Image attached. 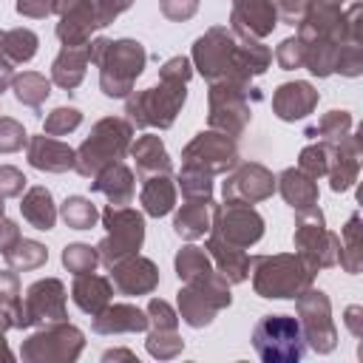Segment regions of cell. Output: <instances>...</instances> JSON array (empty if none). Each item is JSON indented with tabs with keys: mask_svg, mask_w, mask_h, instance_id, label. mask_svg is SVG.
Masks as SVG:
<instances>
[{
	"mask_svg": "<svg viewBox=\"0 0 363 363\" xmlns=\"http://www.w3.org/2000/svg\"><path fill=\"white\" fill-rule=\"evenodd\" d=\"M3 34H6V28H0V48H3Z\"/></svg>",
	"mask_w": 363,
	"mask_h": 363,
	"instance_id": "obj_61",
	"label": "cell"
},
{
	"mask_svg": "<svg viewBox=\"0 0 363 363\" xmlns=\"http://www.w3.org/2000/svg\"><path fill=\"white\" fill-rule=\"evenodd\" d=\"M60 261H62V267H65L71 275L96 272V267L102 264V261H99V250H96V247H91V244H82V241L65 244V247H62Z\"/></svg>",
	"mask_w": 363,
	"mask_h": 363,
	"instance_id": "obj_41",
	"label": "cell"
},
{
	"mask_svg": "<svg viewBox=\"0 0 363 363\" xmlns=\"http://www.w3.org/2000/svg\"><path fill=\"white\" fill-rule=\"evenodd\" d=\"M37 48H40V37L31 28L17 26V28H6L0 57L9 60L11 65H26L37 57Z\"/></svg>",
	"mask_w": 363,
	"mask_h": 363,
	"instance_id": "obj_35",
	"label": "cell"
},
{
	"mask_svg": "<svg viewBox=\"0 0 363 363\" xmlns=\"http://www.w3.org/2000/svg\"><path fill=\"white\" fill-rule=\"evenodd\" d=\"M0 306L11 315L14 329H20L23 320V295H20V278L17 269H0Z\"/></svg>",
	"mask_w": 363,
	"mask_h": 363,
	"instance_id": "obj_43",
	"label": "cell"
},
{
	"mask_svg": "<svg viewBox=\"0 0 363 363\" xmlns=\"http://www.w3.org/2000/svg\"><path fill=\"white\" fill-rule=\"evenodd\" d=\"M176 312H179V320H184L190 329H204L218 315V309L187 284H182L176 292Z\"/></svg>",
	"mask_w": 363,
	"mask_h": 363,
	"instance_id": "obj_32",
	"label": "cell"
},
{
	"mask_svg": "<svg viewBox=\"0 0 363 363\" xmlns=\"http://www.w3.org/2000/svg\"><path fill=\"white\" fill-rule=\"evenodd\" d=\"M354 128V119L346 108H335V111H326L315 125H309L303 130V136H309L312 142H323V145H337L343 142Z\"/></svg>",
	"mask_w": 363,
	"mask_h": 363,
	"instance_id": "obj_33",
	"label": "cell"
},
{
	"mask_svg": "<svg viewBox=\"0 0 363 363\" xmlns=\"http://www.w3.org/2000/svg\"><path fill=\"white\" fill-rule=\"evenodd\" d=\"M99 221L105 227L102 241L96 244L99 261L105 267H113L116 261L136 255L145 244V213L128 207V204H108L99 213Z\"/></svg>",
	"mask_w": 363,
	"mask_h": 363,
	"instance_id": "obj_7",
	"label": "cell"
},
{
	"mask_svg": "<svg viewBox=\"0 0 363 363\" xmlns=\"http://www.w3.org/2000/svg\"><path fill=\"white\" fill-rule=\"evenodd\" d=\"M193 71H199L207 82L216 79H252L247 62H244V45L241 37L230 26H210L204 34L196 37L190 48Z\"/></svg>",
	"mask_w": 363,
	"mask_h": 363,
	"instance_id": "obj_3",
	"label": "cell"
},
{
	"mask_svg": "<svg viewBox=\"0 0 363 363\" xmlns=\"http://www.w3.org/2000/svg\"><path fill=\"white\" fill-rule=\"evenodd\" d=\"M6 264L17 272H31V269H40L45 261H48V250L45 244L34 241V238H20L6 255Z\"/></svg>",
	"mask_w": 363,
	"mask_h": 363,
	"instance_id": "obj_39",
	"label": "cell"
},
{
	"mask_svg": "<svg viewBox=\"0 0 363 363\" xmlns=\"http://www.w3.org/2000/svg\"><path fill=\"white\" fill-rule=\"evenodd\" d=\"M295 315L301 323V335L306 349L315 354H332L337 349V326L332 320V301L323 289H303L295 298Z\"/></svg>",
	"mask_w": 363,
	"mask_h": 363,
	"instance_id": "obj_11",
	"label": "cell"
},
{
	"mask_svg": "<svg viewBox=\"0 0 363 363\" xmlns=\"http://www.w3.org/2000/svg\"><path fill=\"white\" fill-rule=\"evenodd\" d=\"M0 360H14V354H11V349H9V343H0Z\"/></svg>",
	"mask_w": 363,
	"mask_h": 363,
	"instance_id": "obj_59",
	"label": "cell"
},
{
	"mask_svg": "<svg viewBox=\"0 0 363 363\" xmlns=\"http://www.w3.org/2000/svg\"><path fill=\"white\" fill-rule=\"evenodd\" d=\"M176 199H179V190H176V179H173V176L159 173V176L142 179L139 204H142V213H145V216L162 218V216L173 213V210H176Z\"/></svg>",
	"mask_w": 363,
	"mask_h": 363,
	"instance_id": "obj_30",
	"label": "cell"
},
{
	"mask_svg": "<svg viewBox=\"0 0 363 363\" xmlns=\"http://www.w3.org/2000/svg\"><path fill=\"white\" fill-rule=\"evenodd\" d=\"M11 94H14V99H17L20 105L40 111L43 102L51 96V79L43 77L40 71H23V74L14 77V82H11Z\"/></svg>",
	"mask_w": 363,
	"mask_h": 363,
	"instance_id": "obj_36",
	"label": "cell"
},
{
	"mask_svg": "<svg viewBox=\"0 0 363 363\" xmlns=\"http://www.w3.org/2000/svg\"><path fill=\"white\" fill-rule=\"evenodd\" d=\"M79 125H82V111L74 108V105H60V108H54V111L45 113L43 133H48V136H68Z\"/></svg>",
	"mask_w": 363,
	"mask_h": 363,
	"instance_id": "obj_44",
	"label": "cell"
},
{
	"mask_svg": "<svg viewBox=\"0 0 363 363\" xmlns=\"http://www.w3.org/2000/svg\"><path fill=\"white\" fill-rule=\"evenodd\" d=\"M91 193L108 199V204H130L136 196V176L125 162H113L102 167L91 182Z\"/></svg>",
	"mask_w": 363,
	"mask_h": 363,
	"instance_id": "obj_25",
	"label": "cell"
},
{
	"mask_svg": "<svg viewBox=\"0 0 363 363\" xmlns=\"http://www.w3.org/2000/svg\"><path fill=\"white\" fill-rule=\"evenodd\" d=\"M201 0H159V11L170 20V23H187L199 14Z\"/></svg>",
	"mask_w": 363,
	"mask_h": 363,
	"instance_id": "obj_51",
	"label": "cell"
},
{
	"mask_svg": "<svg viewBox=\"0 0 363 363\" xmlns=\"http://www.w3.org/2000/svg\"><path fill=\"white\" fill-rule=\"evenodd\" d=\"M173 269H176V278H179L182 284H190V281H196V278H204V275L213 272L216 267H213L207 250H204V247H196V244L190 241V244H184V247L173 255Z\"/></svg>",
	"mask_w": 363,
	"mask_h": 363,
	"instance_id": "obj_37",
	"label": "cell"
},
{
	"mask_svg": "<svg viewBox=\"0 0 363 363\" xmlns=\"http://www.w3.org/2000/svg\"><path fill=\"white\" fill-rule=\"evenodd\" d=\"M14 77H17V74H14V65H11L9 60H3V57H0V94L11 88Z\"/></svg>",
	"mask_w": 363,
	"mask_h": 363,
	"instance_id": "obj_56",
	"label": "cell"
},
{
	"mask_svg": "<svg viewBox=\"0 0 363 363\" xmlns=\"http://www.w3.org/2000/svg\"><path fill=\"white\" fill-rule=\"evenodd\" d=\"M60 218L71 230H91L99 221V210L88 196H68L60 204Z\"/></svg>",
	"mask_w": 363,
	"mask_h": 363,
	"instance_id": "obj_38",
	"label": "cell"
},
{
	"mask_svg": "<svg viewBox=\"0 0 363 363\" xmlns=\"http://www.w3.org/2000/svg\"><path fill=\"white\" fill-rule=\"evenodd\" d=\"M241 162L238 139L230 133H221L216 128L199 130L184 147H182V164L201 167L210 176H224Z\"/></svg>",
	"mask_w": 363,
	"mask_h": 363,
	"instance_id": "obj_12",
	"label": "cell"
},
{
	"mask_svg": "<svg viewBox=\"0 0 363 363\" xmlns=\"http://www.w3.org/2000/svg\"><path fill=\"white\" fill-rule=\"evenodd\" d=\"M315 269L298 252L252 255L250 258V284L258 298L267 301H295L303 289L315 286Z\"/></svg>",
	"mask_w": 363,
	"mask_h": 363,
	"instance_id": "obj_1",
	"label": "cell"
},
{
	"mask_svg": "<svg viewBox=\"0 0 363 363\" xmlns=\"http://www.w3.org/2000/svg\"><path fill=\"white\" fill-rule=\"evenodd\" d=\"M335 74L340 77H360L363 74V43H346L337 54V65H335Z\"/></svg>",
	"mask_w": 363,
	"mask_h": 363,
	"instance_id": "obj_48",
	"label": "cell"
},
{
	"mask_svg": "<svg viewBox=\"0 0 363 363\" xmlns=\"http://www.w3.org/2000/svg\"><path fill=\"white\" fill-rule=\"evenodd\" d=\"M128 156L133 159L136 173L142 179L159 176V173L173 176V159H170V153H167V147H164V142H162L159 133H142V136H136L130 142V147H128Z\"/></svg>",
	"mask_w": 363,
	"mask_h": 363,
	"instance_id": "obj_23",
	"label": "cell"
},
{
	"mask_svg": "<svg viewBox=\"0 0 363 363\" xmlns=\"http://www.w3.org/2000/svg\"><path fill=\"white\" fill-rule=\"evenodd\" d=\"M213 207L216 201L213 199H184V204L176 210L173 216V233L182 238V241H199L210 233V224H213Z\"/></svg>",
	"mask_w": 363,
	"mask_h": 363,
	"instance_id": "obj_29",
	"label": "cell"
},
{
	"mask_svg": "<svg viewBox=\"0 0 363 363\" xmlns=\"http://www.w3.org/2000/svg\"><path fill=\"white\" fill-rule=\"evenodd\" d=\"M85 349V332L68 320L45 323L31 332L23 346L20 357L26 363H74Z\"/></svg>",
	"mask_w": 363,
	"mask_h": 363,
	"instance_id": "obj_9",
	"label": "cell"
},
{
	"mask_svg": "<svg viewBox=\"0 0 363 363\" xmlns=\"http://www.w3.org/2000/svg\"><path fill=\"white\" fill-rule=\"evenodd\" d=\"M111 272V284L119 295L128 298H139V295H150L159 286V267L145 258V255H128L122 261H116L113 267H108Z\"/></svg>",
	"mask_w": 363,
	"mask_h": 363,
	"instance_id": "obj_18",
	"label": "cell"
},
{
	"mask_svg": "<svg viewBox=\"0 0 363 363\" xmlns=\"http://www.w3.org/2000/svg\"><path fill=\"white\" fill-rule=\"evenodd\" d=\"M343 323H346V329L352 332V337L360 340V337H363V306H360V303L346 306V312H343Z\"/></svg>",
	"mask_w": 363,
	"mask_h": 363,
	"instance_id": "obj_55",
	"label": "cell"
},
{
	"mask_svg": "<svg viewBox=\"0 0 363 363\" xmlns=\"http://www.w3.org/2000/svg\"><path fill=\"white\" fill-rule=\"evenodd\" d=\"M3 213H6V199L0 196V216H3Z\"/></svg>",
	"mask_w": 363,
	"mask_h": 363,
	"instance_id": "obj_60",
	"label": "cell"
},
{
	"mask_svg": "<svg viewBox=\"0 0 363 363\" xmlns=\"http://www.w3.org/2000/svg\"><path fill=\"white\" fill-rule=\"evenodd\" d=\"M340 250H337V264L343 272L357 275L363 269V238H360V213H352L346 224L340 227Z\"/></svg>",
	"mask_w": 363,
	"mask_h": 363,
	"instance_id": "obj_34",
	"label": "cell"
},
{
	"mask_svg": "<svg viewBox=\"0 0 363 363\" xmlns=\"http://www.w3.org/2000/svg\"><path fill=\"white\" fill-rule=\"evenodd\" d=\"M54 14L60 17L54 34L62 45H85L99 28L91 0H54Z\"/></svg>",
	"mask_w": 363,
	"mask_h": 363,
	"instance_id": "obj_16",
	"label": "cell"
},
{
	"mask_svg": "<svg viewBox=\"0 0 363 363\" xmlns=\"http://www.w3.org/2000/svg\"><path fill=\"white\" fill-rule=\"evenodd\" d=\"M258 102L261 91L252 85V79L233 77L207 82V125L238 139L252 122V108Z\"/></svg>",
	"mask_w": 363,
	"mask_h": 363,
	"instance_id": "obj_4",
	"label": "cell"
},
{
	"mask_svg": "<svg viewBox=\"0 0 363 363\" xmlns=\"http://www.w3.org/2000/svg\"><path fill=\"white\" fill-rule=\"evenodd\" d=\"M312 3H315V0H312ZM337 3H346V0H337Z\"/></svg>",
	"mask_w": 363,
	"mask_h": 363,
	"instance_id": "obj_62",
	"label": "cell"
},
{
	"mask_svg": "<svg viewBox=\"0 0 363 363\" xmlns=\"http://www.w3.org/2000/svg\"><path fill=\"white\" fill-rule=\"evenodd\" d=\"M145 65H147V51L139 40H133V37L108 40V45L96 62L99 91L108 99H125L136 88V79L142 77Z\"/></svg>",
	"mask_w": 363,
	"mask_h": 363,
	"instance_id": "obj_6",
	"label": "cell"
},
{
	"mask_svg": "<svg viewBox=\"0 0 363 363\" xmlns=\"http://www.w3.org/2000/svg\"><path fill=\"white\" fill-rule=\"evenodd\" d=\"M360 153H363V128H352V133L332 145V162L326 170L332 193H349L360 176Z\"/></svg>",
	"mask_w": 363,
	"mask_h": 363,
	"instance_id": "obj_17",
	"label": "cell"
},
{
	"mask_svg": "<svg viewBox=\"0 0 363 363\" xmlns=\"http://www.w3.org/2000/svg\"><path fill=\"white\" fill-rule=\"evenodd\" d=\"M91 65V48L85 45H62L51 62V85L62 91H74L82 85L85 71Z\"/></svg>",
	"mask_w": 363,
	"mask_h": 363,
	"instance_id": "obj_26",
	"label": "cell"
},
{
	"mask_svg": "<svg viewBox=\"0 0 363 363\" xmlns=\"http://www.w3.org/2000/svg\"><path fill=\"white\" fill-rule=\"evenodd\" d=\"M292 244H295V252H298L315 272L337 267L340 238H337V233H332V230L326 227V216H323L320 207L295 213Z\"/></svg>",
	"mask_w": 363,
	"mask_h": 363,
	"instance_id": "obj_10",
	"label": "cell"
},
{
	"mask_svg": "<svg viewBox=\"0 0 363 363\" xmlns=\"http://www.w3.org/2000/svg\"><path fill=\"white\" fill-rule=\"evenodd\" d=\"M275 190L281 193V199H284L295 213H303V210L318 207V199H320L318 179L306 176L301 167H284V170L275 176Z\"/></svg>",
	"mask_w": 363,
	"mask_h": 363,
	"instance_id": "obj_24",
	"label": "cell"
},
{
	"mask_svg": "<svg viewBox=\"0 0 363 363\" xmlns=\"http://www.w3.org/2000/svg\"><path fill=\"white\" fill-rule=\"evenodd\" d=\"M71 301L77 303L79 312H85V315L94 318L96 312H102V309L113 301V284H111V278L96 275V272L74 275V284H71Z\"/></svg>",
	"mask_w": 363,
	"mask_h": 363,
	"instance_id": "obj_28",
	"label": "cell"
},
{
	"mask_svg": "<svg viewBox=\"0 0 363 363\" xmlns=\"http://www.w3.org/2000/svg\"><path fill=\"white\" fill-rule=\"evenodd\" d=\"M210 233L224 238L227 244H235V247H255L264 233H267V221L264 216L252 207V204H238V201H224V204H216L213 207V224H210Z\"/></svg>",
	"mask_w": 363,
	"mask_h": 363,
	"instance_id": "obj_13",
	"label": "cell"
},
{
	"mask_svg": "<svg viewBox=\"0 0 363 363\" xmlns=\"http://www.w3.org/2000/svg\"><path fill=\"white\" fill-rule=\"evenodd\" d=\"M23 238V233H20V227H17V221L14 218H9L6 213L0 216V255H6L17 241Z\"/></svg>",
	"mask_w": 363,
	"mask_h": 363,
	"instance_id": "obj_54",
	"label": "cell"
},
{
	"mask_svg": "<svg viewBox=\"0 0 363 363\" xmlns=\"http://www.w3.org/2000/svg\"><path fill=\"white\" fill-rule=\"evenodd\" d=\"M187 85L182 79H170V77H159L156 85L142 88V91H130L125 96V119L130 122L133 130H167L173 128L176 116L182 113L184 102H187Z\"/></svg>",
	"mask_w": 363,
	"mask_h": 363,
	"instance_id": "obj_2",
	"label": "cell"
},
{
	"mask_svg": "<svg viewBox=\"0 0 363 363\" xmlns=\"http://www.w3.org/2000/svg\"><path fill=\"white\" fill-rule=\"evenodd\" d=\"M26 173L14 164H0V196L3 199H20L26 193Z\"/></svg>",
	"mask_w": 363,
	"mask_h": 363,
	"instance_id": "obj_50",
	"label": "cell"
},
{
	"mask_svg": "<svg viewBox=\"0 0 363 363\" xmlns=\"http://www.w3.org/2000/svg\"><path fill=\"white\" fill-rule=\"evenodd\" d=\"M26 142L28 133L23 122H17L14 116H0V153H17L26 147Z\"/></svg>",
	"mask_w": 363,
	"mask_h": 363,
	"instance_id": "obj_47",
	"label": "cell"
},
{
	"mask_svg": "<svg viewBox=\"0 0 363 363\" xmlns=\"http://www.w3.org/2000/svg\"><path fill=\"white\" fill-rule=\"evenodd\" d=\"M108 360H136V352H130V349H108V352H102V363H108Z\"/></svg>",
	"mask_w": 363,
	"mask_h": 363,
	"instance_id": "obj_57",
	"label": "cell"
},
{
	"mask_svg": "<svg viewBox=\"0 0 363 363\" xmlns=\"http://www.w3.org/2000/svg\"><path fill=\"white\" fill-rule=\"evenodd\" d=\"M145 315H147V329H179V312L164 298H150Z\"/></svg>",
	"mask_w": 363,
	"mask_h": 363,
	"instance_id": "obj_46",
	"label": "cell"
},
{
	"mask_svg": "<svg viewBox=\"0 0 363 363\" xmlns=\"http://www.w3.org/2000/svg\"><path fill=\"white\" fill-rule=\"evenodd\" d=\"M216 272H221L230 284H244L247 275H250V255L244 247H235V244H227L224 238L207 233V244H204Z\"/></svg>",
	"mask_w": 363,
	"mask_h": 363,
	"instance_id": "obj_27",
	"label": "cell"
},
{
	"mask_svg": "<svg viewBox=\"0 0 363 363\" xmlns=\"http://www.w3.org/2000/svg\"><path fill=\"white\" fill-rule=\"evenodd\" d=\"M176 190L182 193V199H213V176L204 173L201 167L193 164H182V170L176 173Z\"/></svg>",
	"mask_w": 363,
	"mask_h": 363,
	"instance_id": "obj_40",
	"label": "cell"
},
{
	"mask_svg": "<svg viewBox=\"0 0 363 363\" xmlns=\"http://www.w3.org/2000/svg\"><path fill=\"white\" fill-rule=\"evenodd\" d=\"M329 162H332V145L309 142L306 147H301L295 167H301V170H303L306 176H312V179H320V176H326Z\"/></svg>",
	"mask_w": 363,
	"mask_h": 363,
	"instance_id": "obj_45",
	"label": "cell"
},
{
	"mask_svg": "<svg viewBox=\"0 0 363 363\" xmlns=\"http://www.w3.org/2000/svg\"><path fill=\"white\" fill-rule=\"evenodd\" d=\"M9 329H14V320H11V315L0 306V343H6V332Z\"/></svg>",
	"mask_w": 363,
	"mask_h": 363,
	"instance_id": "obj_58",
	"label": "cell"
},
{
	"mask_svg": "<svg viewBox=\"0 0 363 363\" xmlns=\"http://www.w3.org/2000/svg\"><path fill=\"white\" fill-rule=\"evenodd\" d=\"M252 349L264 363H298L306 354L295 315H261L252 326Z\"/></svg>",
	"mask_w": 363,
	"mask_h": 363,
	"instance_id": "obj_8",
	"label": "cell"
},
{
	"mask_svg": "<svg viewBox=\"0 0 363 363\" xmlns=\"http://www.w3.org/2000/svg\"><path fill=\"white\" fill-rule=\"evenodd\" d=\"M14 11L28 20H45L54 14V0H14Z\"/></svg>",
	"mask_w": 363,
	"mask_h": 363,
	"instance_id": "obj_53",
	"label": "cell"
},
{
	"mask_svg": "<svg viewBox=\"0 0 363 363\" xmlns=\"http://www.w3.org/2000/svg\"><path fill=\"white\" fill-rule=\"evenodd\" d=\"M221 196L224 201H238V204H258L272 199L275 193V173L264 167L261 162H238L230 173H224Z\"/></svg>",
	"mask_w": 363,
	"mask_h": 363,
	"instance_id": "obj_15",
	"label": "cell"
},
{
	"mask_svg": "<svg viewBox=\"0 0 363 363\" xmlns=\"http://www.w3.org/2000/svg\"><path fill=\"white\" fill-rule=\"evenodd\" d=\"M91 329L96 335H136L147 329V315L136 303H108L102 312L94 315Z\"/></svg>",
	"mask_w": 363,
	"mask_h": 363,
	"instance_id": "obj_22",
	"label": "cell"
},
{
	"mask_svg": "<svg viewBox=\"0 0 363 363\" xmlns=\"http://www.w3.org/2000/svg\"><path fill=\"white\" fill-rule=\"evenodd\" d=\"M133 142V128L125 116H102L91 125L82 145L74 150V170L82 179H94L102 167L122 162Z\"/></svg>",
	"mask_w": 363,
	"mask_h": 363,
	"instance_id": "obj_5",
	"label": "cell"
},
{
	"mask_svg": "<svg viewBox=\"0 0 363 363\" xmlns=\"http://www.w3.org/2000/svg\"><path fill=\"white\" fill-rule=\"evenodd\" d=\"M94 3V11H96V23L99 28L111 26L122 11H128L133 6V0H91Z\"/></svg>",
	"mask_w": 363,
	"mask_h": 363,
	"instance_id": "obj_52",
	"label": "cell"
},
{
	"mask_svg": "<svg viewBox=\"0 0 363 363\" xmlns=\"http://www.w3.org/2000/svg\"><path fill=\"white\" fill-rule=\"evenodd\" d=\"M278 26V6L275 0H233L230 28L235 34H247L264 40Z\"/></svg>",
	"mask_w": 363,
	"mask_h": 363,
	"instance_id": "obj_19",
	"label": "cell"
},
{
	"mask_svg": "<svg viewBox=\"0 0 363 363\" xmlns=\"http://www.w3.org/2000/svg\"><path fill=\"white\" fill-rule=\"evenodd\" d=\"M145 349L153 360H173L184 352V337L179 335V329H150Z\"/></svg>",
	"mask_w": 363,
	"mask_h": 363,
	"instance_id": "obj_42",
	"label": "cell"
},
{
	"mask_svg": "<svg viewBox=\"0 0 363 363\" xmlns=\"http://www.w3.org/2000/svg\"><path fill=\"white\" fill-rule=\"evenodd\" d=\"M275 62L281 71H298L303 68V45L298 37H284L275 48Z\"/></svg>",
	"mask_w": 363,
	"mask_h": 363,
	"instance_id": "obj_49",
	"label": "cell"
},
{
	"mask_svg": "<svg viewBox=\"0 0 363 363\" xmlns=\"http://www.w3.org/2000/svg\"><path fill=\"white\" fill-rule=\"evenodd\" d=\"M318 102H320V94L306 79L281 82L272 91V113L281 122H301V119H306L318 108Z\"/></svg>",
	"mask_w": 363,
	"mask_h": 363,
	"instance_id": "obj_20",
	"label": "cell"
},
{
	"mask_svg": "<svg viewBox=\"0 0 363 363\" xmlns=\"http://www.w3.org/2000/svg\"><path fill=\"white\" fill-rule=\"evenodd\" d=\"M57 320H68V292H65V284L60 278H37L26 289L20 329L45 326V323H57Z\"/></svg>",
	"mask_w": 363,
	"mask_h": 363,
	"instance_id": "obj_14",
	"label": "cell"
},
{
	"mask_svg": "<svg viewBox=\"0 0 363 363\" xmlns=\"http://www.w3.org/2000/svg\"><path fill=\"white\" fill-rule=\"evenodd\" d=\"M20 213H23V218H26L34 230H43V233L54 230L57 216H60L51 190L43 187V184H34V187H28V190L20 196Z\"/></svg>",
	"mask_w": 363,
	"mask_h": 363,
	"instance_id": "obj_31",
	"label": "cell"
},
{
	"mask_svg": "<svg viewBox=\"0 0 363 363\" xmlns=\"http://www.w3.org/2000/svg\"><path fill=\"white\" fill-rule=\"evenodd\" d=\"M26 159L40 173H68V170H74V147L48 136V133L28 136Z\"/></svg>",
	"mask_w": 363,
	"mask_h": 363,
	"instance_id": "obj_21",
	"label": "cell"
}]
</instances>
